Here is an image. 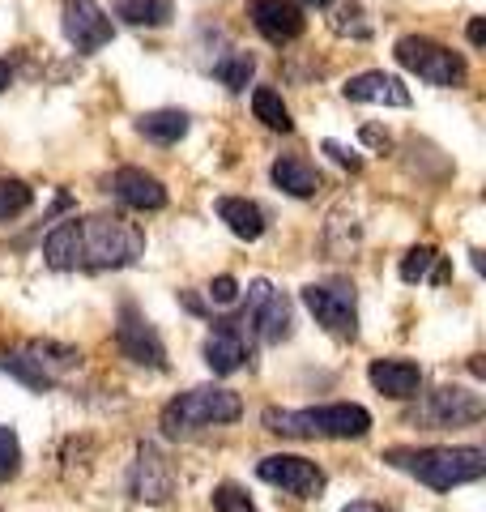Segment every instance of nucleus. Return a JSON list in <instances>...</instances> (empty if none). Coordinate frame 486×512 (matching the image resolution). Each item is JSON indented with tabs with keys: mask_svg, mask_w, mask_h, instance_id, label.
I'll use <instances>...</instances> for the list:
<instances>
[{
	"mask_svg": "<svg viewBox=\"0 0 486 512\" xmlns=\"http://www.w3.org/2000/svg\"><path fill=\"white\" fill-rule=\"evenodd\" d=\"M141 252H145L141 227L120 214L69 218L43 239V256L52 269H124Z\"/></svg>",
	"mask_w": 486,
	"mask_h": 512,
	"instance_id": "obj_1",
	"label": "nucleus"
},
{
	"mask_svg": "<svg viewBox=\"0 0 486 512\" xmlns=\"http://www.w3.org/2000/svg\"><path fill=\"white\" fill-rule=\"evenodd\" d=\"M384 461L401 474L427 483L431 491H452L465 483H478L486 474L482 448H388Z\"/></svg>",
	"mask_w": 486,
	"mask_h": 512,
	"instance_id": "obj_2",
	"label": "nucleus"
},
{
	"mask_svg": "<svg viewBox=\"0 0 486 512\" xmlns=\"http://www.w3.org/2000/svg\"><path fill=\"white\" fill-rule=\"evenodd\" d=\"M265 427L273 436L295 440H363L371 431V414L363 406H307V410H265Z\"/></svg>",
	"mask_w": 486,
	"mask_h": 512,
	"instance_id": "obj_3",
	"label": "nucleus"
},
{
	"mask_svg": "<svg viewBox=\"0 0 486 512\" xmlns=\"http://www.w3.org/2000/svg\"><path fill=\"white\" fill-rule=\"evenodd\" d=\"M239 414H243L239 393L205 384V389H188V393H180L167 410H162V431H167V436H192V431H201V427L235 423Z\"/></svg>",
	"mask_w": 486,
	"mask_h": 512,
	"instance_id": "obj_4",
	"label": "nucleus"
},
{
	"mask_svg": "<svg viewBox=\"0 0 486 512\" xmlns=\"http://www.w3.org/2000/svg\"><path fill=\"white\" fill-rule=\"evenodd\" d=\"M393 56H397L401 69L418 73L423 82L440 86V90H457V86H465V77H469V64H465L461 52H452V47L435 43V39H423V35H405V39H397Z\"/></svg>",
	"mask_w": 486,
	"mask_h": 512,
	"instance_id": "obj_5",
	"label": "nucleus"
},
{
	"mask_svg": "<svg viewBox=\"0 0 486 512\" xmlns=\"http://www.w3.org/2000/svg\"><path fill=\"white\" fill-rule=\"evenodd\" d=\"M81 363V355L73 346H56V342H26L9 355H0V367L9 376H18L26 389H52L64 376Z\"/></svg>",
	"mask_w": 486,
	"mask_h": 512,
	"instance_id": "obj_6",
	"label": "nucleus"
},
{
	"mask_svg": "<svg viewBox=\"0 0 486 512\" xmlns=\"http://www.w3.org/2000/svg\"><path fill=\"white\" fill-rule=\"evenodd\" d=\"M239 325L256 333L265 346H278L290 338V329H295V312H290V299L269 278H256L248 286V299H243Z\"/></svg>",
	"mask_w": 486,
	"mask_h": 512,
	"instance_id": "obj_7",
	"label": "nucleus"
},
{
	"mask_svg": "<svg viewBox=\"0 0 486 512\" xmlns=\"http://www.w3.org/2000/svg\"><path fill=\"white\" fill-rule=\"evenodd\" d=\"M299 299L307 303V312H312L316 320L329 333H337V338H350L359 333V308H354V286L346 282H333V286H303Z\"/></svg>",
	"mask_w": 486,
	"mask_h": 512,
	"instance_id": "obj_8",
	"label": "nucleus"
},
{
	"mask_svg": "<svg viewBox=\"0 0 486 512\" xmlns=\"http://www.w3.org/2000/svg\"><path fill=\"white\" fill-rule=\"evenodd\" d=\"M256 478L269 487H278L286 495H295V500H312V495L324 491V470L316 466V461H307V457H261L256 461Z\"/></svg>",
	"mask_w": 486,
	"mask_h": 512,
	"instance_id": "obj_9",
	"label": "nucleus"
},
{
	"mask_svg": "<svg viewBox=\"0 0 486 512\" xmlns=\"http://www.w3.org/2000/svg\"><path fill=\"white\" fill-rule=\"evenodd\" d=\"M175 487H180V474H175V466L158 453L154 444H141L137 448V466H133V474H128V491H133V500H141V504H167L175 495Z\"/></svg>",
	"mask_w": 486,
	"mask_h": 512,
	"instance_id": "obj_10",
	"label": "nucleus"
},
{
	"mask_svg": "<svg viewBox=\"0 0 486 512\" xmlns=\"http://www.w3.org/2000/svg\"><path fill=\"white\" fill-rule=\"evenodd\" d=\"M116 342L124 350V359H133L141 367H154V372H162L167 367V350H162V338L154 333V325L145 320L133 303H124L120 308V325H116Z\"/></svg>",
	"mask_w": 486,
	"mask_h": 512,
	"instance_id": "obj_11",
	"label": "nucleus"
},
{
	"mask_svg": "<svg viewBox=\"0 0 486 512\" xmlns=\"http://www.w3.org/2000/svg\"><path fill=\"white\" fill-rule=\"evenodd\" d=\"M64 39H69L77 52L90 56L116 39V26H111V18L94 0H64Z\"/></svg>",
	"mask_w": 486,
	"mask_h": 512,
	"instance_id": "obj_12",
	"label": "nucleus"
},
{
	"mask_svg": "<svg viewBox=\"0 0 486 512\" xmlns=\"http://www.w3.org/2000/svg\"><path fill=\"white\" fill-rule=\"evenodd\" d=\"M201 355H205L214 376H231V372H239V367H248L252 342H248V329L239 325V316L235 320H214V333L205 338Z\"/></svg>",
	"mask_w": 486,
	"mask_h": 512,
	"instance_id": "obj_13",
	"label": "nucleus"
},
{
	"mask_svg": "<svg viewBox=\"0 0 486 512\" xmlns=\"http://www.w3.org/2000/svg\"><path fill=\"white\" fill-rule=\"evenodd\" d=\"M248 18L269 43H295L303 35V9L295 0H248Z\"/></svg>",
	"mask_w": 486,
	"mask_h": 512,
	"instance_id": "obj_14",
	"label": "nucleus"
},
{
	"mask_svg": "<svg viewBox=\"0 0 486 512\" xmlns=\"http://www.w3.org/2000/svg\"><path fill=\"white\" fill-rule=\"evenodd\" d=\"M342 94L350 103H376V107H410V90H405L401 77L384 73V69H371V73H359L350 77L342 86Z\"/></svg>",
	"mask_w": 486,
	"mask_h": 512,
	"instance_id": "obj_15",
	"label": "nucleus"
},
{
	"mask_svg": "<svg viewBox=\"0 0 486 512\" xmlns=\"http://www.w3.org/2000/svg\"><path fill=\"white\" fill-rule=\"evenodd\" d=\"M367 380L376 384V393L393 397V402H410L423 389V367L410 359H376L367 367Z\"/></svg>",
	"mask_w": 486,
	"mask_h": 512,
	"instance_id": "obj_16",
	"label": "nucleus"
},
{
	"mask_svg": "<svg viewBox=\"0 0 486 512\" xmlns=\"http://www.w3.org/2000/svg\"><path fill=\"white\" fill-rule=\"evenodd\" d=\"M111 192L128 205V210H162L167 205V188L141 167H120L111 175Z\"/></svg>",
	"mask_w": 486,
	"mask_h": 512,
	"instance_id": "obj_17",
	"label": "nucleus"
},
{
	"mask_svg": "<svg viewBox=\"0 0 486 512\" xmlns=\"http://www.w3.org/2000/svg\"><path fill=\"white\" fill-rule=\"evenodd\" d=\"M427 419L440 423V427L478 423L482 419V397L469 393V389H435L431 393V406H427Z\"/></svg>",
	"mask_w": 486,
	"mask_h": 512,
	"instance_id": "obj_18",
	"label": "nucleus"
},
{
	"mask_svg": "<svg viewBox=\"0 0 486 512\" xmlns=\"http://www.w3.org/2000/svg\"><path fill=\"white\" fill-rule=\"evenodd\" d=\"M269 175L282 192H290V197H316V188H320V171L299 154H282L278 163L269 167Z\"/></svg>",
	"mask_w": 486,
	"mask_h": 512,
	"instance_id": "obj_19",
	"label": "nucleus"
},
{
	"mask_svg": "<svg viewBox=\"0 0 486 512\" xmlns=\"http://www.w3.org/2000/svg\"><path fill=\"white\" fill-rule=\"evenodd\" d=\"M218 218L231 227V235L239 239H261L265 235V214H261V205L248 201V197H222L218 201Z\"/></svg>",
	"mask_w": 486,
	"mask_h": 512,
	"instance_id": "obj_20",
	"label": "nucleus"
},
{
	"mask_svg": "<svg viewBox=\"0 0 486 512\" xmlns=\"http://www.w3.org/2000/svg\"><path fill=\"white\" fill-rule=\"evenodd\" d=\"M137 128H141V137L158 141V146H175V141L188 133V116L184 111H145Z\"/></svg>",
	"mask_w": 486,
	"mask_h": 512,
	"instance_id": "obj_21",
	"label": "nucleus"
},
{
	"mask_svg": "<svg viewBox=\"0 0 486 512\" xmlns=\"http://www.w3.org/2000/svg\"><path fill=\"white\" fill-rule=\"evenodd\" d=\"M401 278L405 282H448V265L435 248H410L401 261Z\"/></svg>",
	"mask_w": 486,
	"mask_h": 512,
	"instance_id": "obj_22",
	"label": "nucleus"
},
{
	"mask_svg": "<svg viewBox=\"0 0 486 512\" xmlns=\"http://www.w3.org/2000/svg\"><path fill=\"white\" fill-rule=\"evenodd\" d=\"M252 111H256V120H261L265 128H273V133H295V120H290V107L282 103V94L278 90H252Z\"/></svg>",
	"mask_w": 486,
	"mask_h": 512,
	"instance_id": "obj_23",
	"label": "nucleus"
},
{
	"mask_svg": "<svg viewBox=\"0 0 486 512\" xmlns=\"http://www.w3.org/2000/svg\"><path fill=\"white\" fill-rule=\"evenodd\" d=\"M116 18L158 30L171 22V0H116Z\"/></svg>",
	"mask_w": 486,
	"mask_h": 512,
	"instance_id": "obj_24",
	"label": "nucleus"
},
{
	"mask_svg": "<svg viewBox=\"0 0 486 512\" xmlns=\"http://www.w3.org/2000/svg\"><path fill=\"white\" fill-rule=\"evenodd\" d=\"M30 205H35V192H30V184H22V180H0V222L26 214Z\"/></svg>",
	"mask_w": 486,
	"mask_h": 512,
	"instance_id": "obj_25",
	"label": "nucleus"
},
{
	"mask_svg": "<svg viewBox=\"0 0 486 512\" xmlns=\"http://www.w3.org/2000/svg\"><path fill=\"white\" fill-rule=\"evenodd\" d=\"M252 73H256V60L248 52H235V56H226L218 64V77H222V86H231V90H243L252 82Z\"/></svg>",
	"mask_w": 486,
	"mask_h": 512,
	"instance_id": "obj_26",
	"label": "nucleus"
},
{
	"mask_svg": "<svg viewBox=\"0 0 486 512\" xmlns=\"http://www.w3.org/2000/svg\"><path fill=\"white\" fill-rule=\"evenodd\" d=\"M22 470V444L13 427H0V483H9L13 474Z\"/></svg>",
	"mask_w": 486,
	"mask_h": 512,
	"instance_id": "obj_27",
	"label": "nucleus"
},
{
	"mask_svg": "<svg viewBox=\"0 0 486 512\" xmlns=\"http://www.w3.org/2000/svg\"><path fill=\"white\" fill-rule=\"evenodd\" d=\"M363 18V5H354V0H350V5H342V9H337L333 13V30H337V35H354V39H367L371 35V26L367 22H359Z\"/></svg>",
	"mask_w": 486,
	"mask_h": 512,
	"instance_id": "obj_28",
	"label": "nucleus"
},
{
	"mask_svg": "<svg viewBox=\"0 0 486 512\" xmlns=\"http://www.w3.org/2000/svg\"><path fill=\"white\" fill-rule=\"evenodd\" d=\"M214 508H218V512H256V504H252L239 487H231V483H222V487L214 491Z\"/></svg>",
	"mask_w": 486,
	"mask_h": 512,
	"instance_id": "obj_29",
	"label": "nucleus"
},
{
	"mask_svg": "<svg viewBox=\"0 0 486 512\" xmlns=\"http://www.w3.org/2000/svg\"><path fill=\"white\" fill-rule=\"evenodd\" d=\"M209 299H214V303H222V308H231V303L239 299V282H235L231 274L214 278V282H209Z\"/></svg>",
	"mask_w": 486,
	"mask_h": 512,
	"instance_id": "obj_30",
	"label": "nucleus"
},
{
	"mask_svg": "<svg viewBox=\"0 0 486 512\" xmlns=\"http://www.w3.org/2000/svg\"><path fill=\"white\" fill-rule=\"evenodd\" d=\"M324 150H329V154L337 158V163L350 167V171H359V167H363V158H359V154H350L346 146H337V141H324Z\"/></svg>",
	"mask_w": 486,
	"mask_h": 512,
	"instance_id": "obj_31",
	"label": "nucleus"
},
{
	"mask_svg": "<svg viewBox=\"0 0 486 512\" xmlns=\"http://www.w3.org/2000/svg\"><path fill=\"white\" fill-rule=\"evenodd\" d=\"M469 43H474V47H482V43H486V22H482V18L469 22Z\"/></svg>",
	"mask_w": 486,
	"mask_h": 512,
	"instance_id": "obj_32",
	"label": "nucleus"
},
{
	"mask_svg": "<svg viewBox=\"0 0 486 512\" xmlns=\"http://www.w3.org/2000/svg\"><path fill=\"white\" fill-rule=\"evenodd\" d=\"M342 512H393V508H384V504H371V500H359V504H350Z\"/></svg>",
	"mask_w": 486,
	"mask_h": 512,
	"instance_id": "obj_33",
	"label": "nucleus"
},
{
	"mask_svg": "<svg viewBox=\"0 0 486 512\" xmlns=\"http://www.w3.org/2000/svg\"><path fill=\"white\" fill-rule=\"evenodd\" d=\"M9 77H13V64H9V60H0V90L9 86Z\"/></svg>",
	"mask_w": 486,
	"mask_h": 512,
	"instance_id": "obj_34",
	"label": "nucleus"
},
{
	"mask_svg": "<svg viewBox=\"0 0 486 512\" xmlns=\"http://www.w3.org/2000/svg\"><path fill=\"white\" fill-rule=\"evenodd\" d=\"M299 5H316V9H329L333 0H299Z\"/></svg>",
	"mask_w": 486,
	"mask_h": 512,
	"instance_id": "obj_35",
	"label": "nucleus"
}]
</instances>
